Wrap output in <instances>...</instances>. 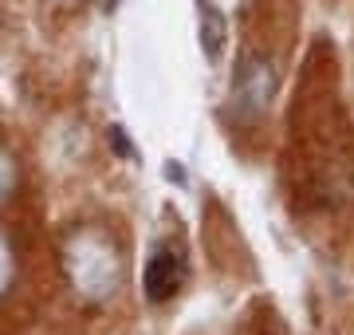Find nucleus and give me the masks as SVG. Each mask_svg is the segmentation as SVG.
Returning a JSON list of instances; mask_svg holds the SVG:
<instances>
[{"label": "nucleus", "instance_id": "nucleus-1", "mask_svg": "<svg viewBox=\"0 0 354 335\" xmlns=\"http://www.w3.org/2000/svg\"><path fill=\"white\" fill-rule=\"evenodd\" d=\"M64 276L83 300H111L122 288V253L102 225H79L64 237Z\"/></svg>", "mask_w": 354, "mask_h": 335}, {"label": "nucleus", "instance_id": "nucleus-2", "mask_svg": "<svg viewBox=\"0 0 354 335\" xmlns=\"http://www.w3.org/2000/svg\"><path fill=\"white\" fill-rule=\"evenodd\" d=\"M279 91V67L268 60V55L248 52L236 64V75H232V118L241 123H252L268 111V103L276 99Z\"/></svg>", "mask_w": 354, "mask_h": 335}, {"label": "nucleus", "instance_id": "nucleus-3", "mask_svg": "<svg viewBox=\"0 0 354 335\" xmlns=\"http://www.w3.org/2000/svg\"><path fill=\"white\" fill-rule=\"evenodd\" d=\"M185 276H189V260H185V248L165 241L150 253L146 260V272H142V288H146V300L150 304H165L174 300L181 288H185Z\"/></svg>", "mask_w": 354, "mask_h": 335}, {"label": "nucleus", "instance_id": "nucleus-4", "mask_svg": "<svg viewBox=\"0 0 354 335\" xmlns=\"http://www.w3.org/2000/svg\"><path fill=\"white\" fill-rule=\"evenodd\" d=\"M197 39H201V48L209 60H221L225 52V39H228V16L216 8L213 0H197Z\"/></svg>", "mask_w": 354, "mask_h": 335}, {"label": "nucleus", "instance_id": "nucleus-5", "mask_svg": "<svg viewBox=\"0 0 354 335\" xmlns=\"http://www.w3.org/2000/svg\"><path fill=\"white\" fill-rule=\"evenodd\" d=\"M12 280H16V257H12V245H8V237L0 233V300L8 296Z\"/></svg>", "mask_w": 354, "mask_h": 335}, {"label": "nucleus", "instance_id": "nucleus-6", "mask_svg": "<svg viewBox=\"0 0 354 335\" xmlns=\"http://www.w3.org/2000/svg\"><path fill=\"white\" fill-rule=\"evenodd\" d=\"M12 190H16V162H12V154L0 146V201L12 194Z\"/></svg>", "mask_w": 354, "mask_h": 335}, {"label": "nucleus", "instance_id": "nucleus-7", "mask_svg": "<svg viewBox=\"0 0 354 335\" xmlns=\"http://www.w3.org/2000/svg\"><path fill=\"white\" fill-rule=\"evenodd\" d=\"M71 4H75V0H71Z\"/></svg>", "mask_w": 354, "mask_h": 335}]
</instances>
